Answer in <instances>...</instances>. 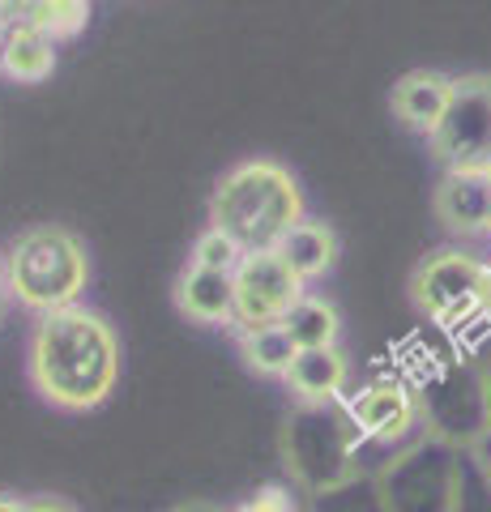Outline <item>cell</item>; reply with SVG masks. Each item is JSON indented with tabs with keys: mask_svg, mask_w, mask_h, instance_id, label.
I'll use <instances>...</instances> for the list:
<instances>
[{
	"mask_svg": "<svg viewBox=\"0 0 491 512\" xmlns=\"http://www.w3.org/2000/svg\"><path fill=\"white\" fill-rule=\"evenodd\" d=\"M26 376L47 406L82 414L103 406L120 384V338L103 312L65 308L35 320L26 342Z\"/></svg>",
	"mask_w": 491,
	"mask_h": 512,
	"instance_id": "obj_1",
	"label": "cell"
},
{
	"mask_svg": "<svg viewBox=\"0 0 491 512\" xmlns=\"http://www.w3.org/2000/svg\"><path fill=\"white\" fill-rule=\"evenodd\" d=\"M304 188L291 175V167L274 158H244L210 197V227L227 231L244 252H269L282 244L295 222H304Z\"/></svg>",
	"mask_w": 491,
	"mask_h": 512,
	"instance_id": "obj_2",
	"label": "cell"
},
{
	"mask_svg": "<svg viewBox=\"0 0 491 512\" xmlns=\"http://www.w3.org/2000/svg\"><path fill=\"white\" fill-rule=\"evenodd\" d=\"M86 282H90L86 244L60 222L26 227L5 252V291L35 316L77 308Z\"/></svg>",
	"mask_w": 491,
	"mask_h": 512,
	"instance_id": "obj_3",
	"label": "cell"
},
{
	"mask_svg": "<svg viewBox=\"0 0 491 512\" xmlns=\"http://www.w3.org/2000/svg\"><path fill=\"white\" fill-rule=\"evenodd\" d=\"M363 431L346 406H295L282 423V461L291 478L312 495H334L363 478Z\"/></svg>",
	"mask_w": 491,
	"mask_h": 512,
	"instance_id": "obj_4",
	"label": "cell"
},
{
	"mask_svg": "<svg viewBox=\"0 0 491 512\" xmlns=\"http://www.w3.org/2000/svg\"><path fill=\"white\" fill-rule=\"evenodd\" d=\"M457 453L462 448H453L432 431H423L402 453H393L372 478L380 512H453Z\"/></svg>",
	"mask_w": 491,
	"mask_h": 512,
	"instance_id": "obj_5",
	"label": "cell"
},
{
	"mask_svg": "<svg viewBox=\"0 0 491 512\" xmlns=\"http://www.w3.org/2000/svg\"><path fill=\"white\" fill-rule=\"evenodd\" d=\"M491 295V265L466 248H436L410 274V303L440 329H453L483 312Z\"/></svg>",
	"mask_w": 491,
	"mask_h": 512,
	"instance_id": "obj_6",
	"label": "cell"
},
{
	"mask_svg": "<svg viewBox=\"0 0 491 512\" xmlns=\"http://www.w3.org/2000/svg\"><path fill=\"white\" fill-rule=\"evenodd\" d=\"M419 419L432 436L449 440L453 448H474L491 431V410H487V384L483 367L466 363H440L427 372L415 389Z\"/></svg>",
	"mask_w": 491,
	"mask_h": 512,
	"instance_id": "obj_7",
	"label": "cell"
},
{
	"mask_svg": "<svg viewBox=\"0 0 491 512\" xmlns=\"http://www.w3.org/2000/svg\"><path fill=\"white\" fill-rule=\"evenodd\" d=\"M427 146L445 171L491 175V73L453 77L449 111Z\"/></svg>",
	"mask_w": 491,
	"mask_h": 512,
	"instance_id": "obj_8",
	"label": "cell"
},
{
	"mask_svg": "<svg viewBox=\"0 0 491 512\" xmlns=\"http://www.w3.org/2000/svg\"><path fill=\"white\" fill-rule=\"evenodd\" d=\"M231 291H235V333L282 325L295 303L308 295L304 282L291 274V265L274 248L244 252L240 269L231 274Z\"/></svg>",
	"mask_w": 491,
	"mask_h": 512,
	"instance_id": "obj_9",
	"label": "cell"
},
{
	"mask_svg": "<svg viewBox=\"0 0 491 512\" xmlns=\"http://www.w3.org/2000/svg\"><path fill=\"white\" fill-rule=\"evenodd\" d=\"M346 414L355 419L368 444H402L419 419L415 389H406L402 380H372L363 384L355 397H346Z\"/></svg>",
	"mask_w": 491,
	"mask_h": 512,
	"instance_id": "obj_10",
	"label": "cell"
},
{
	"mask_svg": "<svg viewBox=\"0 0 491 512\" xmlns=\"http://www.w3.org/2000/svg\"><path fill=\"white\" fill-rule=\"evenodd\" d=\"M432 210L453 235H491V175L445 171L436 180Z\"/></svg>",
	"mask_w": 491,
	"mask_h": 512,
	"instance_id": "obj_11",
	"label": "cell"
},
{
	"mask_svg": "<svg viewBox=\"0 0 491 512\" xmlns=\"http://www.w3.org/2000/svg\"><path fill=\"white\" fill-rule=\"evenodd\" d=\"M449 99H453V77L440 73V69H410L406 77H398L393 86V116H398L410 133H423L432 137L440 120L449 111Z\"/></svg>",
	"mask_w": 491,
	"mask_h": 512,
	"instance_id": "obj_12",
	"label": "cell"
},
{
	"mask_svg": "<svg viewBox=\"0 0 491 512\" xmlns=\"http://www.w3.org/2000/svg\"><path fill=\"white\" fill-rule=\"evenodd\" d=\"M346 384H351V359L338 346L299 350L287 372V389L299 406H338L346 397Z\"/></svg>",
	"mask_w": 491,
	"mask_h": 512,
	"instance_id": "obj_13",
	"label": "cell"
},
{
	"mask_svg": "<svg viewBox=\"0 0 491 512\" xmlns=\"http://www.w3.org/2000/svg\"><path fill=\"white\" fill-rule=\"evenodd\" d=\"M56 73V43L30 22H13L5 43H0V77L18 86H39Z\"/></svg>",
	"mask_w": 491,
	"mask_h": 512,
	"instance_id": "obj_14",
	"label": "cell"
},
{
	"mask_svg": "<svg viewBox=\"0 0 491 512\" xmlns=\"http://www.w3.org/2000/svg\"><path fill=\"white\" fill-rule=\"evenodd\" d=\"M274 252L291 265V274L308 286V282L325 278L329 269H334V261H338V235H334L329 222L304 218V222H295V227L282 235V244Z\"/></svg>",
	"mask_w": 491,
	"mask_h": 512,
	"instance_id": "obj_15",
	"label": "cell"
},
{
	"mask_svg": "<svg viewBox=\"0 0 491 512\" xmlns=\"http://www.w3.org/2000/svg\"><path fill=\"white\" fill-rule=\"evenodd\" d=\"M176 308L197 325H235V291L227 274H205L188 265L176 278Z\"/></svg>",
	"mask_w": 491,
	"mask_h": 512,
	"instance_id": "obj_16",
	"label": "cell"
},
{
	"mask_svg": "<svg viewBox=\"0 0 491 512\" xmlns=\"http://www.w3.org/2000/svg\"><path fill=\"white\" fill-rule=\"evenodd\" d=\"M282 329L291 333L295 350H329L342 338V312L325 295H304L282 320Z\"/></svg>",
	"mask_w": 491,
	"mask_h": 512,
	"instance_id": "obj_17",
	"label": "cell"
},
{
	"mask_svg": "<svg viewBox=\"0 0 491 512\" xmlns=\"http://www.w3.org/2000/svg\"><path fill=\"white\" fill-rule=\"evenodd\" d=\"M240 355H244V367L257 376H269V380H287L291 363H295V342L291 333L282 325H269V329H252V333H240Z\"/></svg>",
	"mask_w": 491,
	"mask_h": 512,
	"instance_id": "obj_18",
	"label": "cell"
},
{
	"mask_svg": "<svg viewBox=\"0 0 491 512\" xmlns=\"http://www.w3.org/2000/svg\"><path fill=\"white\" fill-rule=\"evenodd\" d=\"M22 22L43 30L52 43L77 39L90 22V5L86 0H39V5H22Z\"/></svg>",
	"mask_w": 491,
	"mask_h": 512,
	"instance_id": "obj_19",
	"label": "cell"
},
{
	"mask_svg": "<svg viewBox=\"0 0 491 512\" xmlns=\"http://www.w3.org/2000/svg\"><path fill=\"white\" fill-rule=\"evenodd\" d=\"M453 512H491V470L474 448L457 453V478H453Z\"/></svg>",
	"mask_w": 491,
	"mask_h": 512,
	"instance_id": "obj_20",
	"label": "cell"
},
{
	"mask_svg": "<svg viewBox=\"0 0 491 512\" xmlns=\"http://www.w3.org/2000/svg\"><path fill=\"white\" fill-rule=\"evenodd\" d=\"M240 261H244V248L218 227H205L193 239V256H188V265L193 269H205V274H227V278L240 269Z\"/></svg>",
	"mask_w": 491,
	"mask_h": 512,
	"instance_id": "obj_21",
	"label": "cell"
},
{
	"mask_svg": "<svg viewBox=\"0 0 491 512\" xmlns=\"http://www.w3.org/2000/svg\"><path fill=\"white\" fill-rule=\"evenodd\" d=\"M231 512H299V500L295 491L287 483H265L248 495V500H240Z\"/></svg>",
	"mask_w": 491,
	"mask_h": 512,
	"instance_id": "obj_22",
	"label": "cell"
},
{
	"mask_svg": "<svg viewBox=\"0 0 491 512\" xmlns=\"http://www.w3.org/2000/svg\"><path fill=\"white\" fill-rule=\"evenodd\" d=\"M26 512H77V508L69 500H60V495H30Z\"/></svg>",
	"mask_w": 491,
	"mask_h": 512,
	"instance_id": "obj_23",
	"label": "cell"
},
{
	"mask_svg": "<svg viewBox=\"0 0 491 512\" xmlns=\"http://www.w3.org/2000/svg\"><path fill=\"white\" fill-rule=\"evenodd\" d=\"M0 512H26V500H22V495L0 491Z\"/></svg>",
	"mask_w": 491,
	"mask_h": 512,
	"instance_id": "obj_24",
	"label": "cell"
},
{
	"mask_svg": "<svg viewBox=\"0 0 491 512\" xmlns=\"http://www.w3.org/2000/svg\"><path fill=\"white\" fill-rule=\"evenodd\" d=\"M9 13H18V5H0V43H5L9 26H13V18H9Z\"/></svg>",
	"mask_w": 491,
	"mask_h": 512,
	"instance_id": "obj_25",
	"label": "cell"
},
{
	"mask_svg": "<svg viewBox=\"0 0 491 512\" xmlns=\"http://www.w3.org/2000/svg\"><path fill=\"white\" fill-rule=\"evenodd\" d=\"M171 512H223V508H214V504H205V500H193V504H180V508H171Z\"/></svg>",
	"mask_w": 491,
	"mask_h": 512,
	"instance_id": "obj_26",
	"label": "cell"
},
{
	"mask_svg": "<svg viewBox=\"0 0 491 512\" xmlns=\"http://www.w3.org/2000/svg\"><path fill=\"white\" fill-rule=\"evenodd\" d=\"M487 440H491V431H487ZM474 453H479V457H483V466L491 470V444H474Z\"/></svg>",
	"mask_w": 491,
	"mask_h": 512,
	"instance_id": "obj_27",
	"label": "cell"
},
{
	"mask_svg": "<svg viewBox=\"0 0 491 512\" xmlns=\"http://www.w3.org/2000/svg\"><path fill=\"white\" fill-rule=\"evenodd\" d=\"M483 384H487V410H491V367H483Z\"/></svg>",
	"mask_w": 491,
	"mask_h": 512,
	"instance_id": "obj_28",
	"label": "cell"
},
{
	"mask_svg": "<svg viewBox=\"0 0 491 512\" xmlns=\"http://www.w3.org/2000/svg\"><path fill=\"white\" fill-rule=\"evenodd\" d=\"M5 303H9V291L0 286V320H5Z\"/></svg>",
	"mask_w": 491,
	"mask_h": 512,
	"instance_id": "obj_29",
	"label": "cell"
},
{
	"mask_svg": "<svg viewBox=\"0 0 491 512\" xmlns=\"http://www.w3.org/2000/svg\"><path fill=\"white\" fill-rule=\"evenodd\" d=\"M0 286H5V252H0Z\"/></svg>",
	"mask_w": 491,
	"mask_h": 512,
	"instance_id": "obj_30",
	"label": "cell"
}]
</instances>
